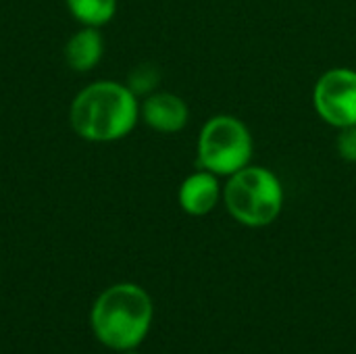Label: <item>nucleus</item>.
I'll list each match as a JSON object with an SVG mask.
<instances>
[{
  "mask_svg": "<svg viewBox=\"0 0 356 354\" xmlns=\"http://www.w3.org/2000/svg\"><path fill=\"white\" fill-rule=\"evenodd\" d=\"M336 150L346 163H356V125L338 129Z\"/></svg>",
  "mask_w": 356,
  "mask_h": 354,
  "instance_id": "obj_11",
  "label": "nucleus"
},
{
  "mask_svg": "<svg viewBox=\"0 0 356 354\" xmlns=\"http://www.w3.org/2000/svg\"><path fill=\"white\" fill-rule=\"evenodd\" d=\"M71 17L83 27H104L117 15V0H65Z\"/></svg>",
  "mask_w": 356,
  "mask_h": 354,
  "instance_id": "obj_9",
  "label": "nucleus"
},
{
  "mask_svg": "<svg viewBox=\"0 0 356 354\" xmlns=\"http://www.w3.org/2000/svg\"><path fill=\"white\" fill-rule=\"evenodd\" d=\"M73 131L88 142H117L134 131L140 121V100L127 83L98 79L88 83L71 102Z\"/></svg>",
  "mask_w": 356,
  "mask_h": 354,
  "instance_id": "obj_1",
  "label": "nucleus"
},
{
  "mask_svg": "<svg viewBox=\"0 0 356 354\" xmlns=\"http://www.w3.org/2000/svg\"><path fill=\"white\" fill-rule=\"evenodd\" d=\"M284 186L280 177L263 167L250 163L223 184V204L234 221L244 227H267L284 211Z\"/></svg>",
  "mask_w": 356,
  "mask_h": 354,
  "instance_id": "obj_3",
  "label": "nucleus"
},
{
  "mask_svg": "<svg viewBox=\"0 0 356 354\" xmlns=\"http://www.w3.org/2000/svg\"><path fill=\"white\" fill-rule=\"evenodd\" d=\"M104 54V40L98 27H83L77 29L65 44V63L77 71L86 73L92 71Z\"/></svg>",
  "mask_w": 356,
  "mask_h": 354,
  "instance_id": "obj_8",
  "label": "nucleus"
},
{
  "mask_svg": "<svg viewBox=\"0 0 356 354\" xmlns=\"http://www.w3.org/2000/svg\"><path fill=\"white\" fill-rule=\"evenodd\" d=\"M140 119L159 134H177L188 125L190 108L173 92H152L140 102Z\"/></svg>",
  "mask_w": 356,
  "mask_h": 354,
  "instance_id": "obj_6",
  "label": "nucleus"
},
{
  "mask_svg": "<svg viewBox=\"0 0 356 354\" xmlns=\"http://www.w3.org/2000/svg\"><path fill=\"white\" fill-rule=\"evenodd\" d=\"M254 138L248 125L236 115L211 117L196 142V161L200 169H207L219 177H229L252 163Z\"/></svg>",
  "mask_w": 356,
  "mask_h": 354,
  "instance_id": "obj_4",
  "label": "nucleus"
},
{
  "mask_svg": "<svg viewBox=\"0 0 356 354\" xmlns=\"http://www.w3.org/2000/svg\"><path fill=\"white\" fill-rule=\"evenodd\" d=\"M156 83H159V73L152 67H138V69H134V73L129 75V81H127V86L134 90L136 96L152 94Z\"/></svg>",
  "mask_w": 356,
  "mask_h": 354,
  "instance_id": "obj_10",
  "label": "nucleus"
},
{
  "mask_svg": "<svg viewBox=\"0 0 356 354\" xmlns=\"http://www.w3.org/2000/svg\"><path fill=\"white\" fill-rule=\"evenodd\" d=\"M123 354H140V353H136V351H127V353H123Z\"/></svg>",
  "mask_w": 356,
  "mask_h": 354,
  "instance_id": "obj_12",
  "label": "nucleus"
},
{
  "mask_svg": "<svg viewBox=\"0 0 356 354\" xmlns=\"http://www.w3.org/2000/svg\"><path fill=\"white\" fill-rule=\"evenodd\" d=\"M154 319L150 294L131 282L108 286L98 294L90 311V328L96 340L117 353L136 351L148 336Z\"/></svg>",
  "mask_w": 356,
  "mask_h": 354,
  "instance_id": "obj_2",
  "label": "nucleus"
},
{
  "mask_svg": "<svg viewBox=\"0 0 356 354\" xmlns=\"http://www.w3.org/2000/svg\"><path fill=\"white\" fill-rule=\"evenodd\" d=\"M177 202L181 211L190 217H204L217 209L219 202H223V186L221 177L200 169L190 173L179 190H177Z\"/></svg>",
  "mask_w": 356,
  "mask_h": 354,
  "instance_id": "obj_7",
  "label": "nucleus"
},
{
  "mask_svg": "<svg viewBox=\"0 0 356 354\" xmlns=\"http://www.w3.org/2000/svg\"><path fill=\"white\" fill-rule=\"evenodd\" d=\"M313 106L319 119L336 129L356 125V71L350 67L327 69L313 88Z\"/></svg>",
  "mask_w": 356,
  "mask_h": 354,
  "instance_id": "obj_5",
  "label": "nucleus"
}]
</instances>
